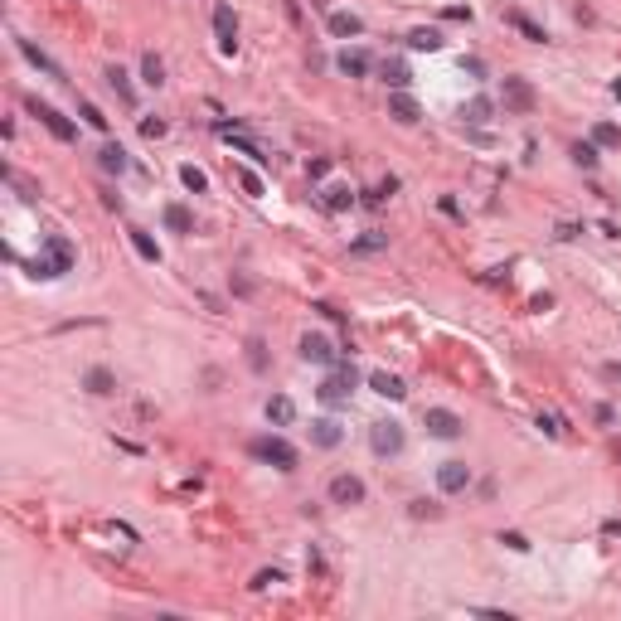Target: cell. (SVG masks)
I'll return each instance as SVG.
<instances>
[{
  "instance_id": "35",
  "label": "cell",
  "mask_w": 621,
  "mask_h": 621,
  "mask_svg": "<svg viewBox=\"0 0 621 621\" xmlns=\"http://www.w3.org/2000/svg\"><path fill=\"white\" fill-rule=\"evenodd\" d=\"M141 136H146V141L165 136V122H161V117H146V122H141Z\"/></svg>"
},
{
  "instance_id": "10",
  "label": "cell",
  "mask_w": 621,
  "mask_h": 621,
  "mask_svg": "<svg viewBox=\"0 0 621 621\" xmlns=\"http://www.w3.org/2000/svg\"><path fill=\"white\" fill-rule=\"evenodd\" d=\"M330 500H335V505H359V500H364V481H359V476H335V481H330Z\"/></svg>"
},
{
  "instance_id": "16",
  "label": "cell",
  "mask_w": 621,
  "mask_h": 621,
  "mask_svg": "<svg viewBox=\"0 0 621 621\" xmlns=\"http://www.w3.org/2000/svg\"><path fill=\"white\" fill-rule=\"evenodd\" d=\"M369 388H374L378 398H403V393H408L403 378H398V374H383V369H378V374H369Z\"/></svg>"
},
{
  "instance_id": "14",
  "label": "cell",
  "mask_w": 621,
  "mask_h": 621,
  "mask_svg": "<svg viewBox=\"0 0 621 621\" xmlns=\"http://www.w3.org/2000/svg\"><path fill=\"white\" fill-rule=\"evenodd\" d=\"M330 34L335 39H354V34H364V20L350 15V10H330Z\"/></svg>"
},
{
  "instance_id": "3",
  "label": "cell",
  "mask_w": 621,
  "mask_h": 621,
  "mask_svg": "<svg viewBox=\"0 0 621 621\" xmlns=\"http://www.w3.org/2000/svg\"><path fill=\"white\" fill-rule=\"evenodd\" d=\"M316 393H321V403H330V408L350 403V393H354V369H350V364H340V359H335V369H330V378H325V383L316 388Z\"/></svg>"
},
{
  "instance_id": "19",
  "label": "cell",
  "mask_w": 621,
  "mask_h": 621,
  "mask_svg": "<svg viewBox=\"0 0 621 621\" xmlns=\"http://www.w3.org/2000/svg\"><path fill=\"white\" fill-rule=\"evenodd\" d=\"M165 228L170 233H194V218H189L185 204H165Z\"/></svg>"
},
{
  "instance_id": "21",
  "label": "cell",
  "mask_w": 621,
  "mask_h": 621,
  "mask_svg": "<svg viewBox=\"0 0 621 621\" xmlns=\"http://www.w3.org/2000/svg\"><path fill=\"white\" fill-rule=\"evenodd\" d=\"M97 165H102L107 175H122V170H127V151L112 141V146H102V151H97Z\"/></svg>"
},
{
  "instance_id": "39",
  "label": "cell",
  "mask_w": 621,
  "mask_h": 621,
  "mask_svg": "<svg viewBox=\"0 0 621 621\" xmlns=\"http://www.w3.org/2000/svg\"><path fill=\"white\" fill-rule=\"evenodd\" d=\"M500 543H510L514 553H524V548H529V539H524V534H500Z\"/></svg>"
},
{
  "instance_id": "30",
  "label": "cell",
  "mask_w": 621,
  "mask_h": 621,
  "mask_svg": "<svg viewBox=\"0 0 621 621\" xmlns=\"http://www.w3.org/2000/svg\"><path fill=\"white\" fill-rule=\"evenodd\" d=\"M325 204H330V209H350V204H354V189L350 185H330V189H325Z\"/></svg>"
},
{
  "instance_id": "11",
  "label": "cell",
  "mask_w": 621,
  "mask_h": 621,
  "mask_svg": "<svg viewBox=\"0 0 621 621\" xmlns=\"http://www.w3.org/2000/svg\"><path fill=\"white\" fill-rule=\"evenodd\" d=\"M301 359H311V364H335V345H330L325 335H301Z\"/></svg>"
},
{
  "instance_id": "31",
  "label": "cell",
  "mask_w": 621,
  "mask_h": 621,
  "mask_svg": "<svg viewBox=\"0 0 621 621\" xmlns=\"http://www.w3.org/2000/svg\"><path fill=\"white\" fill-rule=\"evenodd\" d=\"M573 161L583 165V170H593V165H597V146H588V141H578V146H573Z\"/></svg>"
},
{
  "instance_id": "38",
  "label": "cell",
  "mask_w": 621,
  "mask_h": 621,
  "mask_svg": "<svg viewBox=\"0 0 621 621\" xmlns=\"http://www.w3.org/2000/svg\"><path fill=\"white\" fill-rule=\"evenodd\" d=\"M539 428H543V432H548V437H563V423H558L553 413H543V418H539Z\"/></svg>"
},
{
  "instance_id": "18",
  "label": "cell",
  "mask_w": 621,
  "mask_h": 621,
  "mask_svg": "<svg viewBox=\"0 0 621 621\" xmlns=\"http://www.w3.org/2000/svg\"><path fill=\"white\" fill-rule=\"evenodd\" d=\"M335 63H340V73H345V78H364V73H369V54H364V49H345Z\"/></svg>"
},
{
  "instance_id": "15",
  "label": "cell",
  "mask_w": 621,
  "mask_h": 621,
  "mask_svg": "<svg viewBox=\"0 0 621 621\" xmlns=\"http://www.w3.org/2000/svg\"><path fill=\"white\" fill-rule=\"evenodd\" d=\"M388 117H393V122H403V127H413V122L423 117V107H418L408 92H393V97H388Z\"/></svg>"
},
{
  "instance_id": "27",
  "label": "cell",
  "mask_w": 621,
  "mask_h": 621,
  "mask_svg": "<svg viewBox=\"0 0 621 621\" xmlns=\"http://www.w3.org/2000/svg\"><path fill=\"white\" fill-rule=\"evenodd\" d=\"M83 383H87V393H112V388H117L112 369H87V378H83Z\"/></svg>"
},
{
  "instance_id": "37",
  "label": "cell",
  "mask_w": 621,
  "mask_h": 621,
  "mask_svg": "<svg viewBox=\"0 0 621 621\" xmlns=\"http://www.w3.org/2000/svg\"><path fill=\"white\" fill-rule=\"evenodd\" d=\"M272 583H282V573H277V568H262V573L253 578V588H258V593H262V588H272Z\"/></svg>"
},
{
  "instance_id": "13",
  "label": "cell",
  "mask_w": 621,
  "mask_h": 621,
  "mask_svg": "<svg viewBox=\"0 0 621 621\" xmlns=\"http://www.w3.org/2000/svg\"><path fill=\"white\" fill-rule=\"evenodd\" d=\"M311 442L330 452V447H340V442H345V432H340V423H335V418H316V423H311Z\"/></svg>"
},
{
  "instance_id": "2",
  "label": "cell",
  "mask_w": 621,
  "mask_h": 621,
  "mask_svg": "<svg viewBox=\"0 0 621 621\" xmlns=\"http://www.w3.org/2000/svg\"><path fill=\"white\" fill-rule=\"evenodd\" d=\"M253 457L277 466V471H297V447H292L287 437H258V442H253Z\"/></svg>"
},
{
  "instance_id": "8",
  "label": "cell",
  "mask_w": 621,
  "mask_h": 621,
  "mask_svg": "<svg viewBox=\"0 0 621 621\" xmlns=\"http://www.w3.org/2000/svg\"><path fill=\"white\" fill-rule=\"evenodd\" d=\"M423 423H428V432H432V437H447V442H452V437H461V428H466L452 408H428V418H423Z\"/></svg>"
},
{
  "instance_id": "33",
  "label": "cell",
  "mask_w": 621,
  "mask_h": 621,
  "mask_svg": "<svg viewBox=\"0 0 621 621\" xmlns=\"http://www.w3.org/2000/svg\"><path fill=\"white\" fill-rule=\"evenodd\" d=\"M238 185H243L248 194H253V199H258V194H262V180H258V175H253V170H248V165H243V170H238Z\"/></svg>"
},
{
  "instance_id": "34",
  "label": "cell",
  "mask_w": 621,
  "mask_h": 621,
  "mask_svg": "<svg viewBox=\"0 0 621 621\" xmlns=\"http://www.w3.org/2000/svg\"><path fill=\"white\" fill-rule=\"evenodd\" d=\"M248 364H253V369H267V354H262V340H248Z\"/></svg>"
},
{
  "instance_id": "5",
  "label": "cell",
  "mask_w": 621,
  "mask_h": 621,
  "mask_svg": "<svg viewBox=\"0 0 621 621\" xmlns=\"http://www.w3.org/2000/svg\"><path fill=\"white\" fill-rule=\"evenodd\" d=\"M500 102H505V112H519V117H524V112H534L539 97H534V87L524 78H505L500 83Z\"/></svg>"
},
{
  "instance_id": "28",
  "label": "cell",
  "mask_w": 621,
  "mask_h": 621,
  "mask_svg": "<svg viewBox=\"0 0 621 621\" xmlns=\"http://www.w3.org/2000/svg\"><path fill=\"white\" fill-rule=\"evenodd\" d=\"M383 83H388L393 92H403L408 83H413V73H408V63H383Z\"/></svg>"
},
{
  "instance_id": "36",
  "label": "cell",
  "mask_w": 621,
  "mask_h": 621,
  "mask_svg": "<svg viewBox=\"0 0 621 621\" xmlns=\"http://www.w3.org/2000/svg\"><path fill=\"white\" fill-rule=\"evenodd\" d=\"M593 141H597V146H617V141H621V132H617V127H597V132H593Z\"/></svg>"
},
{
  "instance_id": "1",
  "label": "cell",
  "mask_w": 621,
  "mask_h": 621,
  "mask_svg": "<svg viewBox=\"0 0 621 621\" xmlns=\"http://www.w3.org/2000/svg\"><path fill=\"white\" fill-rule=\"evenodd\" d=\"M73 262H78L73 243H68L63 233H49V238H44V253L29 262V272H34V277H63V272H73Z\"/></svg>"
},
{
  "instance_id": "25",
  "label": "cell",
  "mask_w": 621,
  "mask_h": 621,
  "mask_svg": "<svg viewBox=\"0 0 621 621\" xmlns=\"http://www.w3.org/2000/svg\"><path fill=\"white\" fill-rule=\"evenodd\" d=\"M107 83H112V92H117L127 107H136V87L127 83V73H122V68H107Z\"/></svg>"
},
{
  "instance_id": "29",
  "label": "cell",
  "mask_w": 621,
  "mask_h": 621,
  "mask_svg": "<svg viewBox=\"0 0 621 621\" xmlns=\"http://www.w3.org/2000/svg\"><path fill=\"white\" fill-rule=\"evenodd\" d=\"M141 78L151 83V87H161V83H165V63L156 54H146V58H141Z\"/></svg>"
},
{
  "instance_id": "4",
  "label": "cell",
  "mask_w": 621,
  "mask_h": 621,
  "mask_svg": "<svg viewBox=\"0 0 621 621\" xmlns=\"http://www.w3.org/2000/svg\"><path fill=\"white\" fill-rule=\"evenodd\" d=\"M369 447H374L378 457H398L403 452V423H393V418L369 423Z\"/></svg>"
},
{
  "instance_id": "40",
  "label": "cell",
  "mask_w": 621,
  "mask_h": 621,
  "mask_svg": "<svg viewBox=\"0 0 621 621\" xmlns=\"http://www.w3.org/2000/svg\"><path fill=\"white\" fill-rule=\"evenodd\" d=\"M374 248H383V238H359V243H354V253H374Z\"/></svg>"
},
{
  "instance_id": "7",
  "label": "cell",
  "mask_w": 621,
  "mask_h": 621,
  "mask_svg": "<svg viewBox=\"0 0 621 621\" xmlns=\"http://www.w3.org/2000/svg\"><path fill=\"white\" fill-rule=\"evenodd\" d=\"M29 112H34V117H39V122H44V127H49L58 141H73V136H78V127H73V122H68L63 112H54L49 102H29Z\"/></svg>"
},
{
  "instance_id": "23",
  "label": "cell",
  "mask_w": 621,
  "mask_h": 621,
  "mask_svg": "<svg viewBox=\"0 0 621 621\" xmlns=\"http://www.w3.org/2000/svg\"><path fill=\"white\" fill-rule=\"evenodd\" d=\"M127 233H132V248L146 258V262H161V248H156V238H151L146 228H127Z\"/></svg>"
},
{
  "instance_id": "12",
  "label": "cell",
  "mask_w": 621,
  "mask_h": 621,
  "mask_svg": "<svg viewBox=\"0 0 621 621\" xmlns=\"http://www.w3.org/2000/svg\"><path fill=\"white\" fill-rule=\"evenodd\" d=\"M20 54H25L29 63L39 68V73H49V78H58V83H63V68H58V63H54V58H49V54H44V49H39L34 39H20Z\"/></svg>"
},
{
  "instance_id": "32",
  "label": "cell",
  "mask_w": 621,
  "mask_h": 621,
  "mask_svg": "<svg viewBox=\"0 0 621 621\" xmlns=\"http://www.w3.org/2000/svg\"><path fill=\"white\" fill-rule=\"evenodd\" d=\"M83 122H87V127H97V132H107V117H102V112H97V107H92V102H83Z\"/></svg>"
},
{
  "instance_id": "26",
  "label": "cell",
  "mask_w": 621,
  "mask_h": 621,
  "mask_svg": "<svg viewBox=\"0 0 621 621\" xmlns=\"http://www.w3.org/2000/svg\"><path fill=\"white\" fill-rule=\"evenodd\" d=\"M180 180H185L189 194H204V189H209V175H204L199 165H180Z\"/></svg>"
},
{
  "instance_id": "24",
  "label": "cell",
  "mask_w": 621,
  "mask_h": 621,
  "mask_svg": "<svg viewBox=\"0 0 621 621\" xmlns=\"http://www.w3.org/2000/svg\"><path fill=\"white\" fill-rule=\"evenodd\" d=\"M510 25L519 29L529 44H543V39H548V34H543V25H534V20H529V15H519V10H510Z\"/></svg>"
},
{
  "instance_id": "20",
  "label": "cell",
  "mask_w": 621,
  "mask_h": 621,
  "mask_svg": "<svg viewBox=\"0 0 621 621\" xmlns=\"http://www.w3.org/2000/svg\"><path fill=\"white\" fill-rule=\"evenodd\" d=\"M490 112H495V102H490V97H471V102L461 107V117H466L471 127H486V122H490Z\"/></svg>"
},
{
  "instance_id": "6",
  "label": "cell",
  "mask_w": 621,
  "mask_h": 621,
  "mask_svg": "<svg viewBox=\"0 0 621 621\" xmlns=\"http://www.w3.org/2000/svg\"><path fill=\"white\" fill-rule=\"evenodd\" d=\"M214 34H218V49H223L228 58L238 54V20H233L228 5H214Z\"/></svg>"
},
{
  "instance_id": "22",
  "label": "cell",
  "mask_w": 621,
  "mask_h": 621,
  "mask_svg": "<svg viewBox=\"0 0 621 621\" xmlns=\"http://www.w3.org/2000/svg\"><path fill=\"white\" fill-rule=\"evenodd\" d=\"M408 49H418V54H432V49H442V34H437V29H413V34H408Z\"/></svg>"
},
{
  "instance_id": "9",
  "label": "cell",
  "mask_w": 621,
  "mask_h": 621,
  "mask_svg": "<svg viewBox=\"0 0 621 621\" xmlns=\"http://www.w3.org/2000/svg\"><path fill=\"white\" fill-rule=\"evenodd\" d=\"M437 486L447 490V495L466 490L471 486V466H466V461H442V466H437Z\"/></svg>"
},
{
  "instance_id": "17",
  "label": "cell",
  "mask_w": 621,
  "mask_h": 621,
  "mask_svg": "<svg viewBox=\"0 0 621 621\" xmlns=\"http://www.w3.org/2000/svg\"><path fill=\"white\" fill-rule=\"evenodd\" d=\"M292 418H297V403H292L287 393L267 398V423H277V428H292Z\"/></svg>"
}]
</instances>
